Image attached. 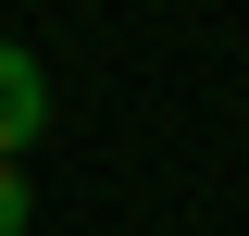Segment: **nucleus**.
<instances>
[{"mask_svg": "<svg viewBox=\"0 0 249 236\" xmlns=\"http://www.w3.org/2000/svg\"><path fill=\"white\" fill-rule=\"evenodd\" d=\"M37 137H50V75L25 37H0V162H25Z\"/></svg>", "mask_w": 249, "mask_h": 236, "instance_id": "obj_1", "label": "nucleus"}, {"mask_svg": "<svg viewBox=\"0 0 249 236\" xmlns=\"http://www.w3.org/2000/svg\"><path fill=\"white\" fill-rule=\"evenodd\" d=\"M0 236H25V162H0Z\"/></svg>", "mask_w": 249, "mask_h": 236, "instance_id": "obj_2", "label": "nucleus"}]
</instances>
